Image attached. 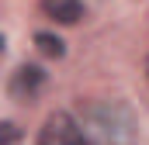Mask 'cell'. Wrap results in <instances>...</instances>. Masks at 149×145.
Masks as SVG:
<instances>
[{"label":"cell","mask_w":149,"mask_h":145,"mask_svg":"<svg viewBox=\"0 0 149 145\" xmlns=\"http://www.w3.org/2000/svg\"><path fill=\"white\" fill-rule=\"evenodd\" d=\"M38 145H83V135L76 128L73 114H66V110L49 114L42 131H38Z\"/></svg>","instance_id":"1"},{"label":"cell","mask_w":149,"mask_h":145,"mask_svg":"<svg viewBox=\"0 0 149 145\" xmlns=\"http://www.w3.org/2000/svg\"><path fill=\"white\" fill-rule=\"evenodd\" d=\"M42 10L59 24H76L83 17V3L80 0H42Z\"/></svg>","instance_id":"2"},{"label":"cell","mask_w":149,"mask_h":145,"mask_svg":"<svg viewBox=\"0 0 149 145\" xmlns=\"http://www.w3.org/2000/svg\"><path fill=\"white\" fill-rule=\"evenodd\" d=\"M42 79H45V72L38 69V66H21V69L14 72V79H10V93L14 97H28V93H35L38 86H42Z\"/></svg>","instance_id":"3"},{"label":"cell","mask_w":149,"mask_h":145,"mask_svg":"<svg viewBox=\"0 0 149 145\" xmlns=\"http://www.w3.org/2000/svg\"><path fill=\"white\" fill-rule=\"evenodd\" d=\"M35 48L42 52V55H49V59H59V55L66 52V45H63V38L49 35V31H38V35H35Z\"/></svg>","instance_id":"4"},{"label":"cell","mask_w":149,"mask_h":145,"mask_svg":"<svg viewBox=\"0 0 149 145\" xmlns=\"http://www.w3.org/2000/svg\"><path fill=\"white\" fill-rule=\"evenodd\" d=\"M0 128H3V145H10L14 138H17V128H14L10 121H7V124H0Z\"/></svg>","instance_id":"5"}]
</instances>
